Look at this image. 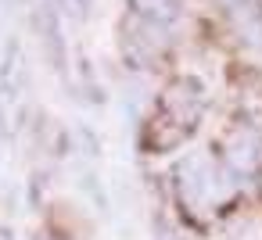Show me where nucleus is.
Returning a JSON list of instances; mask_svg holds the SVG:
<instances>
[{"label":"nucleus","mask_w":262,"mask_h":240,"mask_svg":"<svg viewBox=\"0 0 262 240\" xmlns=\"http://www.w3.org/2000/svg\"><path fill=\"white\" fill-rule=\"evenodd\" d=\"M137 8L151 18H176V0H137Z\"/></svg>","instance_id":"nucleus-1"},{"label":"nucleus","mask_w":262,"mask_h":240,"mask_svg":"<svg viewBox=\"0 0 262 240\" xmlns=\"http://www.w3.org/2000/svg\"><path fill=\"white\" fill-rule=\"evenodd\" d=\"M226 4H241V0H226Z\"/></svg>","instance_id":"nucleus-2"}]
</instances>
